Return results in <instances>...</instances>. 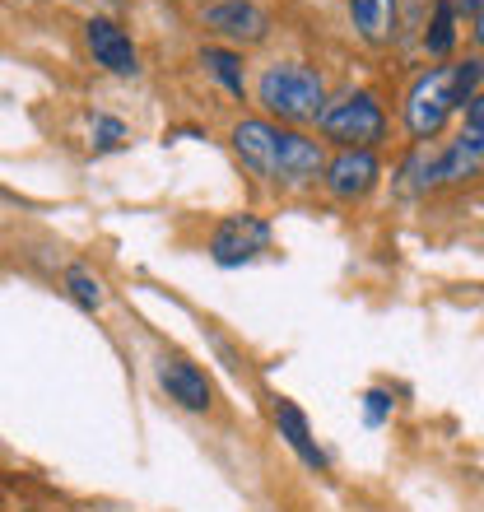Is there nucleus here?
Returning a JSON list of instances; mask_svg holds the SVG:
<instances>
[{"label": "nucleus", "mask_w": 484, "mask_h": 512, "mask_svg": "<svg viewBox=\"0 0 484 512\" xmlns=\"http://www.w3.org/2000/svg\"><path fill=\"white\" fill-rule=\"evenodd\" d=\"M256 103L266 108V117L298 131V126H308V122H322L326 80L312 66H303V61H275L256 80Z\"/></svg>", "instance_id": "obj_1"}, {"label": "nucleus", "mask_w": 484, "mask_h": 512, "mask_svg": "<svg viewBox=\"0 0 484 512\" xmlns=\"http://www.w3.org/2000/svg\"><path fill=\"white\" fill-rule=\"evenodd\" d=\"M471 94L461 89V70L457 66H438V70H424L410 94H405V131L415 135L419 145H429L433 135L447 126V117L457 108H466Z\"/></svg>", "instance_id": "obj_2"}, {"label": "nucleus", "mask_w": 484, "mask_h": 512, "mask_svg": "<svg viewBox=\"0 0 484 512\" xmlns=\"http://www.w3.org/2000/svg\"><path fill=\"white\" fill-rule=\"evenodd\" d=\"M322 135L336 140L340 149H373L382 135H387V117H382V103H377L368 89H350L340 98H326L322 112Z\"/></svg>", "instance_id": "obj_3"}, {"label": "nucleus", "mask_w": 484, "mask_h": 512, "mask_svg": "<svg viewBox=\"0 0 484 512\" xmlns=\"http://www.w3.org/2000/svg\"><path fill=\"white\" fill-rule=\"evenodd\" d=\"M201 24L229 47H256L270 38V14L256 0H210L201 5Z\"/></svg>", "instance_id": "obj_4"}, {"label": "nucleus", "mask_w": 484, "mask_h": 512, "mask_svg": "<svg viewBox=\"0 0 484 512\" xmlns=\"http://www.w3.org/2000/svg\"><path fill=\"white\" fill-rule=\"evenodd\" d=\"M270 247V224L261 215H229L219 219L215 238H210V256L219 266H247Z\"/></svg>", "instance_id": "obj_5"}, {"label": "nucleus", "mask_w": 484, "mask_h": 512, "mask_svg": "<svg viewBox=\"0 0 484 512\" xmlns=\"http://www.w3.org/2000/svg\"><path fill=\"white\" fill-rule=\"evenodd\" d=\"M377 177H382V163L373 149H340L336 159H326L322 182L336 201H363L377 187Z\"/></svg>", "instance_id": "obj_6"}, {"label": "nucleus", "mask_w": 484, "mask_h": 512, "mask_svg": "<svg viewBox=\"0 0 484 512\" xmlns=\"http://www.w3.org/2000/svg\"><path fill=\"white\" fill-rule=\"evenodd\" d=\"M326 173V149L322 140L294 131V126H280V159H275V182L284 187H308Z\"/></svg>", "instance_id": "obj_7"}, {"label": "nucleus", "mask_w": 484, "mask_h": 512, "mask_svg": "<svg viewBox=\"0 0 484 512\" xmlns=\"http://www.w3.org/2000/svg\"><path fill=\"white\" fill-rule=\"evenodd\" d=\"M233 154L242 159V168H252L256 177L275 182V159H280V126L270 117H242L233 126Z\"/></svg>", "instance_id": "obj_8"}, {"label": "nucleus", "mask_w": 484, "mask_h": 512, "mask_svg": "<svg viewBox=\"0 0 484 512\" xmlns=\"http://www.w3.org/2000/svg\"><path fill=\"white\" fill-rule=\"evenodd\" d=\"M154 373H159V387L168 391V401H177L182 410H191V415H205V410H210L215 391H210V378H205L191 359H182V354H163Z\"/></svg>", "instance_id": "obj_9"}, {"label": "nucleus", "mask_w": 484, "mask_h": 512, "mask_svg": "<svg viewBox=\"0 0 484 512\" xmlns=\"http://www.w3.org/2000/svg\"><path fill=\"white\" fill-rule=\"evenodd\" d=\"M84 47L94 52V61L108 75H135L140 70V52H135L131 33L117 24V19H89L84 24Z\"/></svg>", "instance_id": "obj_10"}, {"label": "nucleus", "mask_w": 484, "mask_h": 512, "mask_svg": "<svg viewBox=\"0 0 484 512\" xmlns=\"http://www.w3.org/2000/svg\"><path fill=\"white\" fill-rule=\"evenodd\" d=\"M275 429H280V438L289 447H294L298 457L308 461L312 471H322L326 466V457H322V447L312 443V429H308V415H303V410H298L294 401H280L275 405Z\"/></svg>", "instance_id": "obj_11"}, {"label": "nucleus", "mask_w": 484, "mask_h": 512, "mask_svg": "<svg viewBox=\"0 0 484 512\" xmlns=\"http://www.w3.org/2000/svg\"><path fill=\"white\" fill-rule=\"evenodd\" d=\"M350 19L368 47H387L396 33V0H350Z\"/></svg>", "instance_id": "obj_12"}, {"label": "nucleus", "mask_w": 484, "mask_h": 512, "mask_svg": "<svg viewBox=\"0 0 484 512\" xmlns=\"http://www.w3.org/2000/svg\"><path fill=\"white\" fill-rule=\"evenodd\" d=\"M201 66L215 75L224 89H229L233 98H242V89H247V75H242V52L238 47H201Z\"/></svg>", "instance_id": "obj_13"}, {"label": "nucleus", "mask_w": 484, "mask_h": 512, "mask_svg": "<svg viewBox=\"0 0 484 512\" xmlns=\"http://www.w3.org/2000/svg\"><path fill=\"white\" fill-rule=\"evenodd\" d=\"M452 42H457V14H452V5H438L429 33H424V47H429V56H447Z\"/></svg>", "instance_id": "obj_14"}, {"label": "nucleus", "mask_w": 484, "mask_h": 512, "mask_svg": "<svg viewBox=\"0 0 484 512\" xmlns=\"http://www.w3.org/2000/svg\"><path fill=\"white\" fill-rule=\"evenodd\" d=\"M66 289H70V298L80 303V308H89V312H98L103 308V284H98V275H89L84 266H70L66 270Z\"/></svg>", "instance_id": "obj_15"}, {"label": "nucleus", "mask_w": 484, "mask_h": 512, "mask_svg": "<svg viewBox=\"0 0 484 512\" xmlns=\"http://www.w3.org/2000/svg\"><path fill=\"white\" fill-rule=\"evenodd\" d=\"M391 391H382V387H373V391H363V415H368V424H382V419L391 415Z\"/></svg>", "instance_id": "obj_16"}, {"label": "nucleus", "mask_w": 484, "mask_h": 512, "mask_svg": "<svg viewBox=\"0 0 484 512\" xmlns=\"http://www.w3.org/2000/svg\"><path fill=\"white\" fill-rule=\"evenodd\" d=\"M94 140L103 149H117L121 140H126V126H121L117 117H94Z\"/></svg>", "instance_id": "obj_17"}, {"label": "nucleus", "mask_w": 484, "mask_h": 512, "mask_svg": "<svg viewBox=\"0 0 484 512\" xmlns=\"http://www.w3.org/2000/svg\"><path fill=\"white\" fill-rule=\"evenodd\" d=\"M480 126H484V89L466 103V131H480Z\"/></svg>", "instance_id": "obj_18"}, {"label": "nucleus", "mask_w": 484, "mask_h": 512, "mask_svg": "<svg viewBox=\"0 0 484 512\" xmlns=\"http://www.w3.org/2000/svg\"><path fill=\"white\" fill-rule=\"evenodd\" d=\"M452 5V14H480L484 10V0H447Z\"/></svg>", "instance_id": "obj_19"}, {"label": "nucleus", "mask_w": 484, "mask_h": 512, "mask_svg": "<svg viewBox=\"0 0 484 512\" xmlns=\"http://www.w3.org/2000/svg\"><path fill=\"white\" fill-rule=\"evenodd\" d=\"M475 42H480V47H484V10L475 14Z\"/></svg>", "instance_id": "obj_20"}]
</instances>
